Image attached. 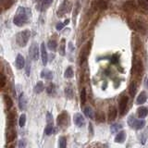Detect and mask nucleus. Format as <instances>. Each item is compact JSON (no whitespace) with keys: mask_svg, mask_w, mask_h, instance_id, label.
I'll list each match as a JSON object with an SVG mask.
<instances>
[{"mask_svg":"<svg viewBox=\"0 0 148 148\" xmlns=\"http://www.w3.org/2000/svg\"><path fill=\"white\" fill-rule=\"evenodd\" d=\"M128 124L132 128L135 130H141L145 126V119H136L133 116H130L128 118Z\"/></svg>","mask_w":148,"mask_h":148,"instance_id":"nucleus-3","label":"nucleus"},{"mask_svg":"<svg viewBox=\"0 0 148 148\" xmlns=\"http://www.w3.org/2000/svg\"><path fill=\"white\" fill-rule=\"evenodd\" d=\"M110 62L112 64H117L119 62V56L118 55H113L112 57L110 58Z\"/></svg>","mask_w":148,"mask_h":148,"instance_id":"nucleus-40","label":"nucleus"},{"mask_svg":"<svg viewBox=\"0 0 148 148\" xmlns=\"http://www.w3.org/2000/svg\"><path fill=\"white\" fill-rule=\"evenodd\" d=\"M59 146L60 148H66L67 146V140L65 137H60L59 138Z\"/></svg>","mask_w":148,"mask_h":148,"instance_id":"nucleus-37","label":"nucleus"},{"mask_svg":"<svg viewBox=\"0 0 148 148\" xmlns=\"http://www.w3.org/2000/svg\"><path fill=\"white\" fill-rule=\"evenodd\" d=\"M65 95L68 97L69 99H71L73 97V89L71 87H67L65 89Z\"/></svg>","mask_w":148,"mask_h":148,"instance_id":"nucleus-33","label":"nucleus"},{"mask_svg":"<svg viewBox=\"0 0 148 148\" xmlns=\"http://www.w3.org/2000/svg\"><path fill=\"white\" fill-rule=\"evenodd\" d=\"M64 76L65 78H72L73 76V69L71 67H68L67 69L65 71V73H64Z\"/></svg>","mask_w":148,"mask_h":148,"instance_id":"nucleus-32","label":"nucleus"},{"mask_svg":"<svg viewBox=\"0 0 148 148\" xmlns=\"http://www.w3.org/2000/svg\"><path fill=\"white\" fill-rule=\"evenodd\" d=\"M148 115V109L145 106H141L137 109V116L140 119H143Z\"/></svg>","mask_w":148,"mask_h":148,"instance_id":"nucleus-18","label":"nucleus"},{"mask_svg":"<svg viewBox=\"0 0 148 148\" xmlns=\"http://www.w3.org/2000/svg\"><path fill=\"white\" fill-rule=\"evenodd\" d=\"M41 77L43 79H45V80H52L53 73H52V71H50L49 69H45L41 71Z\"/></svg>","mask_w":148,"mask_h":148,"instance_id":"nucleus-20","label":"nucleus"},{"mask_svg":"<svg viewBox=\"0 0 148 148\" xmlns=\"http://www.w3.org/2000/svg\"><path fill=\"white\" fill-rule=\"evenodd\" d=\"M69 1L68 0H65V1L60 5L59 7V9L58 10V17H62L64 16V14H66L68 11H69Z\"/></svg>","mask_w":148,"mask_h":148,"instance_id":"nucleus-10","label":"nucleus"},{"mask_svg":"<svg viewBox=\"0 0 148 148\" xmlns=\"http://www.w3.org/2000/svg\"><path fill=\"white\" fill-rule=\"evenodd\" d=\"M47 46H48V48L51 51H56V49H57V46H58V44H57V42H56L55 40H50L48 42V44H47Z\"/></svg>","mask_w":148,"mask_h":148,"instance_id":"nucleus-31","label":"nucleus"},{"mask_svg":"<svg viewBox=\"0 0 148 148\" xmlns=\"http://www.w3.org/2000/svg\"><path fill=\"white\" fill-rule=\"evenodd\" d=\"M84 115L86 116L87 118H89V119H94L95 117V112H94V110H92V108H91V106H86V108H84Z\"/></svg>","mask_w":148,"mask_h":148,"instance_id":"nucleus-23","label":"nucleus"},{"mask_svg":"<svg viewBox=\"0 0 148 148\" xmlns=\"http://www.w3.org/2000/svg\"><path fill=\"white\" fill-rule=\"evenodd\" d=\"M92 8L97 10H105L108 8V0H96L92 3Z\"/></svg>","mask_w":148,"mask_h":148,"instance_id":"nucleus-7","label":"nucleus"},{"mask_svg":"<svg viewBox=\"0 0 148 148\" xmlns=\"http://www.w3.org/2000/svg\"><path fill=\"white\" fill-rule=\"evenodd\" d=\"M145 2H147V3H148V0H145Z\"/></svg>","mask_w":148,"mask_h":148,"instance_id":"nucleus-50","label":"nucleus"},{"mask_svg":"<svg viewBox=\"0 0 148 148\" xmlns=\"http://www.w3.org/2000/svg\"><path fill=\"white\" fill-rule=\"evenodd\" d=\"M12 4H13V1H12V0H10V1H9V4H8V3H7V5H6V6H5V9L9 8V7H10Z\"/></svg>","mask_w":148,"mask_h":148,"instance_id":"nucleus-46","label":"nucleus"},{"mask_svg":"<svg viewBox=\"0 0 148 148\" xmlns=\"http://www.w3.org/2000/svg\"><path fill=\"white\" fill-rule=\"evenodd\" d=\"M30 72H31V65H30V63H28L26 65V74L28 76L30 75Z\"/></svg>","mask_w":148,"mask_h":148,"instance_id":"nucleus-45","label":"nucleus"},{"mask_svg":"<svg viewBox=\"0 0 148 148\" xmlns=\"http://www.w3.org/2000/svg\"><path fill=\"white\" fill-rule=\"evenodd\" d=\"M130 94H131V95L133 97L134 95H135L136 94V91H137V84H136V82H132L131 83V85H130Z\"/></svg>","mask_w":148,"mask_h":148,"instance_id":"nucleus-27","label":"nucleus"},{"mask_svg":"<svg viewBox=\"0 0 148 148\" xmlns=\"http://www.w3.org/2000/svg\"><path fill=\"white\" fill-rule=\"evenodd\" d=\"M4 103H5V106H6V108L8 109H10L12 108V106H13V102H12L10 97H9L8 95H4Z\"/></svg>","mask_w":148,"mask_h":148,"instance_id":"nucleus-24","label":"nucleus"},{"mask_svg":"<svg viewBox=\"0 0 148 148\" xmlns=\"http://www.w3.org/2000/svg\"><path fill=\"white\" fill-rule=\"evenodd\" d=\"M24 66H25V59L22 55L18 54L16 58V67L18 69H21L24 68Z\"/></svg>","mask_w":148,"mask_h":148,"instance_id":"nucleus-14","label":"nucleus"},{"mask_svg":"<svg viewBox=\"0 0 148 148\" xmlns=\"http://www.w3.org/2000/svg\"><path fill=\"white\" fill-rule=\"evenodd\" d=\"M18 106H20L21 110H25L27 108V98L24 95V92H21L18 97Z\"/></svg>","mask_w":148,"mask_h":148,"instance_id":"nucleus-12","label":"nucleus"},{"mask_svg":"<svg viewBox=\"0 0 148 148\" xmlns=\"http://www.w3.org/2000/svg\"><path fill=\"white\" fill-rule=\"evenodd\" d=\"M64 26H65L64 23L59 22V23H58L57 25H56V29H57L58 31H61V30L63 29V28H64Z\"/></svg>","mask_w":148,"mask_h":148,"instance_id":"nucleus-43","label":"nucleus"},{"mask_svg":"<svg viewBox=\"0 0 148 148\" xmlns=\"http://www.w3.org/2000/svg\"><path fill=\"white\" fill-rule=\"evenodd\" d=\"M123 8L125 10H132V9H134V8H135V4H134V2L132 1V0H129V1H127L126 3H125L123 5Z\"/></svg>","mask_w":148,"mask_h":148,"instance_id":"nucleus-25","label":"nucleus"},{"mask_svg":"<svg viewBox=\"0 0 148 148\" xmlns=\"http://www.w3.org/2000/svg\"><path fill=\"white\" fill-rule=\"evenodd\" d=\"M90 48H91V43H88L84 47H83L82 53H81V61H84V60L87 58L88 55H89V52H90Z\"/></svg>","mask_w":148,"mask_h":148,"instance_id":"nucleus-13","label":"nucleus"},{"mask_svg":"<svg viewBox=\"0 0 148 148\" xmlns=\"http://www.w3.org/2000/svg\"><path fill=\"white\" fill-rule=\"evenodd\" d=\"M125 139H126V133H125V132L121 131V132H119L117 134V135H116V137H115V142L116 143H122L125 141Z\"/></svg>","mask_w":148,"mask_h":148,"instance_id":"nucleus-21","label":"nucleus"},{"mask_svg":"<svg viewBox=\"0 0 148 148\" xmlns=\"http://www.w3.org/2000/svg\"><path fill=\"white\" fill-rule=\"evenodd\" d=\"M139 6L145 10H148V3L145 2V0H139Z\"/></svg>","mask_w":148,"mask_h":148,"instance_id":"nucleus-38","label":"nucleus"},{"mask_svg":"<svg viewBox=\"0 0 148 148\" xmlns=\"http://www.w3.org/2000/svg\"><path fill=\"white\" fill-rule=\"evenodd\" d=\"M58 125L59 127H65L68 124V114L66 112H62L60 115H58L57 119Z\"/></svg>","mask_w":148,"mask_h":148,"instance_id":"nucleus-8","label":"nucleus"},{"mask_svg":"<svg viewBox=\"0 0 148 148\" xmlns=\"http://www.w3.org/2000/svg\"><path fill=\"white\" fill-rule=\"evenodd\" d=\"M5 85H6V77L4 76V74H1V76H0V86L3 88Z\"/></svg>","mask_w":148,"mask_h":148,"instance_id":"nucleus-41","label":"nucleus"},{"mask_svg":"<svg viewBox=\"0 0 148 148\" xmlns=\"http://www.w3.org/2000/svg\"><path fill=\"white\" fill-rule=\"evenodd\" d=\"M148 98V95H147V92H142L140 95H138L137 97V99H136V104L137 105H143V104H145L146 100Z\"/></svg>","mask_w":148,"mask_h":148,"instance_id":"nucleus-17","label":"nucleus"},{"mask_svg":"<svg viewBox=\"0 0 148 148\" xmlns=\"http://www.w3.org/2000/svg\"><path fill=\"white\" fill-rule=\"evenodd\" d=\"M9 125H10L11 127L8 128V133H7V140L8 142H11L16 138V131L13 129V126H12L13 123H10Z\"/></svg>","mask_w":148,"mask_h":148,"instance_id":"nucleus-15","label":"nucleus"},{"mask_svg":"<svg viewBox=\"0 0 148 148\" xmlns=\"http://www.w3.org/2000/svg\"><path fill=\"white\" fill-rule=\"evenodd\" d=\"M69 18H68V20H66V21H65L64 24L66 25V24H69Z\"/></svg>","mask_w":148,"mask_h":148,"instance_id":"nucleus-47","label":"nucleus"},{"mask_svg":"<svg viewBox=\"0 0 148 148\" xmlns=\"http://www.w3.org/2000/svg\"><path fill=\"white\" fill-rule=\"evenodd\" d=\"M54 91H55V85L53 83H50V84L47 86V88H46V92H47V94L51 95V94H53Z\"/></svg>","mask_w":148,"mask_h":148,"instance_id":"nucleus-39","label":"nucleus"},{"mask_svg":"<svg viewBox=\"0 0 148 148\" xmlns=\"http://www.w3.org/2000/svg\"><path fill=\"white\" fill-rule=\"evenodd\" d=\"M128 102H129V98L126 95H121L119 102V113L120 115H123L125 113L128 106Z\"/></svg>","mask_w":148,"mask_h":148,"instance_id":"nucleus-6","label":"nucleus"},{"mask_svg":"<svg viewBox=\"0 0 148 148\" xmlns=\"http://www.w3.org/2000/svg\"><path fill=\"white\" fill-rule=\"evenodd\" d=\"M25 146H26L25 140H20V141H18V147H20V148H24Z\"/></svg>","mask_w":148,"mask_h":148,"instance_id":"nucleus-44","label":"nucleus"},{"mask_svg":"<svg viewBox=\"0 0 148 148\" xmlns=\"http://www.w3.org/2000/svg\"><path fill=\"white\" fill-rule=\"evenodd\" d=\"M122 128V125L120 124V123H115L113 125H111V127H110V131L112 133H115V132H119V130H120Z\"/></svg>","mask_w":148,"mask_h":148,"instance_id":"nucleus-30","label":"nucleus"},{"mask_svg":"<svg viewBox=\"0 0 148 148\" xmlns=\"http://www.w3.org/2000/svg\"><path fill=\"white\" fill-rule=\"evenodd\" d=\"M44 88H45V86H44L43 82L39 81V82H36V84L34 86V92H36V94H40V92H42L44 91Z\"/></svg>","mask_w":148,"mask_h":148,"instance_id":"nucleus-26","label":"nucleus"},{"mask_svg":"<svg viewBox=\"0 0 148 148\" xmlns=\"http://www.w3.org/2000/svg\"><path fill=\"white\" fill-rule=\"evenodd\" d=\"M52 2H53V0H42L40 2L39 9L40 10H45V9H46L51 4H52Z\"/></svg>","mask_w":148,"mask_h":148,"instance_id":"nucleus-22","label":"nucleus"},{"mask_svg":"<svg viewBox=\"0 0 148 148\" xmlns=\"http://www.w3.org/2000/svg\"><path fill=\"white\" fill-rule=\"evenodd\" d=\"M25 123H26V116L25 114H22L20 117V119H18V125L21 127H24Z\"/></svg>","mask_w":148,"mask_h":148,"instance_id":"nucleus-36","label":"nucleus"},{"mask_svg":"<svg viewBox=\"0 0 148 148\" xmlns=\"http://www.w3.org/2000/svg\"><path fill=\"white\" fill-rule=\"evenodd\" d=\"M30 36H31V32L29 30H25V31L18 32V34L16 35L17 44L20 45L21 47H24V46L27 45L28 41H29Z\"/></svg>","mask_w":148,"mask_h":148,"instance_id":"nucleus-2","label":"nucleus"},{"mask_svg":"<svg viewBox=\"0 0 148 148\" xmlns=\"http://www.w3.org/2000/svg\"><path fill=\"white\" fill-rule=\"evenodd\" d=\"M9 148H13V146H10V147H9Z\"/></svg>","mask_w":148,"mask_h":148,"instance_id":"nucleus-51","label":"nucleus"},{"mask_svg":"<svg viewBox=\"0 0 148 148\" xmlns=\"http://www.w3.org/2000/svg\"><path fill=\"white\" fill-rule=\"evenodd\" d=\"M118 115V110L115 106H110L108 109V120L109 121H114L115 119L117 118Z\"/></svg>","mask_w":148,"mask_h":148,"instance_id":"nucleus-16","label":"nucleus"},{"mask_svg":"<svg viewBox=\"0 0 148 148\" xmlns=\"http://www.w3.org/2000/svg\"><path fill=\"white\" fill-rule=\"evenodd\" d=\"M80 98H81V104L82 105H84L85 102H86V91H85V89H82V90Z\"/></svg>","mask_w":148,"mask_h":148,"instance_id":"nucleus-35","label":"nucleus"},{"mask_svg":"<svg viewBox=\"0 0 148 148\" xmlns=\"http://www.w3.org/2000/svg\"><path fill=\"white\" fill-rule=\"evenodd\" d=\"M53 130H54L53 124H47L45 129V133L46 135H50V134L53 132Z\"/></svg>","mask_w":148,"mask_h":148,"instance_id":"nucleus-34","label":"nucleus"},{"mask_svg":"<svg viewBox=\"0 0 148 148\" xmlns=\"http://www.w3.org/2000/svg\"><path fill=\"white\" fill-rule=\"evenodd\" d=\"M34 1H38V2H41L42 0H34Z\"/></svg>","mask_w":148,"mask_h":148,"instance_id":"nucleus-49","label":"nucleus"},{"mask_svg":"<svg viewBox=\"0 0 148 148\" xmlns=\"http://www.w3.org/2000/svg\"><path fill=\"white\" fill-rule=\"evenodd\" d=\"M143 71V65L141 58L138 57H134L132 61V72L137 76H140Z\"/></svg>","mask_w":148,"mask_h":148,"instance_id":"nucleus-4","label":"nucleus"},{"mask_svg":"<svg viewBox=\"0 0 148 148\" xmlns=\"http://www.w3.org/2000/svg\"><path fill=\"white\" fill-rule=\"evenodd\" d=\"M73 121L78 127H82V126L84 125L85 119H84V117H83L81 113H76L75 115H74V117H73Z\"/></svg>","mask_w":148,"mask_h":148,"instance_id":"nucleus-11","label":"nucleus"},{"mask_svg":"<svg viewBox=\"0 0 148 148\" xmlns=\"http://www.w3.org/2000/svg\"><path fill=\"white\" fill-rule=\"evenodd\" d=\"M146 86L148 87V79H147V82H146Z\"/></svg>","mask_w":148,"mask_h":148,"instance_id":"nucleus-48","label":"nucleus"},{"mask_svg":"<svg viewBox=\"0 0 148 148\" xmlns=\"http://www.w3.org/2000/svg\"><path fill=\"white\" fill-rule=\"evenodd\" d=\"M28 12H29L28 9H26L23 7H20V8H18V11H17V15L14 17V20H13L14 24L18 26V27H21L23 25H25L28 21V20H29Z\"/></svg>","mask_w":148,"mask_h":148,"instance_id":"nucleus-1","label":"nucleus"},{"mask_svg":"<svg viewBox=\"0 0 148 148\" xmlns=\"http://www.w3.org/2000/svg\"><path fill=\"white\" fill-rule=\"evenodd\" d=\"M95 119H96L97 121L100 122V123L105 122L106 118H105V114H104V112H102V111H98V112L96 113V117H95Z\"/></svg>","mask_w":148,"mask_h":148,"instance_id":"nucleus-28","label":"nucleus"},{"mask_svg":"<svg viewBox=\"0 0 148 148\" xmlns=\"http://www.w3.org/2000/svg\"><path fill=\"white\" fill-rule=\"evenodd\" d=\"M46 120H47V124H53V117L49 112L46 114Z\"/></svg>","mask_w":148,"mask_h":148,"instance_id":"nucleus-42","label":"nucleus"},{"mask_svg":"<svg viewBox=\"0 0 148 148\" xmlns=\"http://www.w3.org/2000/svg\"><path fill=\"white\" fill-rule=\"evenodd\" d=\"M40 50H41L42 62H43V65H44V66H45V65L47 64V61H48V55H47V52H46V47H45V43H42L41 47H40Z\"/></svg>","mask_w":148,"mask_h":148,"instance_id":"nucleus-9","label":"nucleus"},{"mask_svg":"<svg viewBox=\"0 0 148 148\" xmlns=\"http://www.w3.org/2000/svg\"><path fill=\"white\" fill-rule=\"evenodd\" d=\"M66 41H65V39H62L61 40V43H60V45H59V53L61 56H65V52H66V50H65V48H66Z\"/></svg>","mask_w":148,"mask_h":148,"instance_id":"nucleus-29","label":"nucleus"},{"mask_svg":"<svg viewBox=\"0 0 148 148\" xmlns=\"http://www.w3.org/2000/svg\"><path fill=\"white\" fill-rule=\"evenodd\" d=\"M134 27H135V29L139 32H143V34H145V23H143L142 21L140 20H137L135 21V22H134Z\"/></svg>","mask_w":148,"mask_h":148,"instance_id":"nucleus-19","label":"nucleus"},{"mask_svg":"<svg viewBox=\"0 0 148 148\" xmlns=\"http://www.w3.org/2000/svg\"><path fill=\"white\" fill-rule=\"evenodd\" d=\"M39 53H41V50H39V46L36 43H32V45L30 46L29 49V56L30 58L34 60V61H36L39 58Z\"/></svg>","mask_w":148,"mask_h":148,"instance_id":"nucleus-5","label":"nucleus"}]
</instances>
